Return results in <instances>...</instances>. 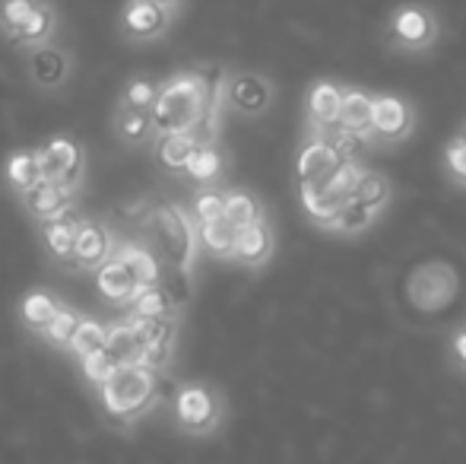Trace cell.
Segmentation results:
<instances>
[{"mask_svg": "<svg viewBox=\"0 0 466 464\" xmlns=\"http://www.w3.org/2000/svg\"><path fill=\"white\" fill-rule=\"evenodd\" d=\"M393 29H397V36L403 38V42H425L429 38V32H431V26H429V16L425 13H419V10H400L397 13V19H393Z\"/></svg>", "mask_w": 466, "mask_h": 464, "instance_id": "34", "label": "cell"}, {"mask_svg": "<svg viewBox=\"0 0 466 464\" xmlns=\"http://www.w3.org/2000/svg\"><path fill=\"white\" fill-rule=\"evenodd\" d=\"M197 143L200 140H197L194 134H178V130H172V134H156L153 156L168 175H185V166H187Z\"/></svg>", "mask_w": 466, "mask_h": 464, "instance_id": "16", "label": "cell"}, {"mask_svg": "<svg viewBox=\"0 0 466 464\" xmlns=\"http://www.w3.org/2000/svg\"><path fill=\"white\" fill-rule=\"evenodd\" d=\"M98 407L115 427L130 429L140 420H147L162 401L159 372L143 363H124L108 382L96 388Z\"/></svg>", "mask_w": 466, "mask_h": 464, "instance_id": "3", "label": "cell"}, {"mask_svg": "<svg viewBox=\"0 0 466 464\" xmlns=\"http://www.w3.org/2000/svg\"><path fill=\"white\" fill-rule=\"evenodd\" d=\"M111 130H115L117 143L127 150H140L147 143H153L156 128L153 118H149L147 108H130V106H115V115H111Z\"/></svg>", "mask_w": 466, "mask_h": 464, "instance_id": "15", "label": "cell"}, {"mask_svg": "<svg viewBox=\"0 0 466 464\" xmlns=\"http://www.w3.org/2000/svg\"><path fill=\"white\" fill-rule=\"evenodd\" d=\"M38 156V172L45 181L55 185H74L83 188L86 179V150L70 137H51L48 143L35 150Z\"/></svg>", "mask_w": 466, "mask_h": 464, "instance_id": "8", "label": "cell"}, {"mask_svg": "<svg viewBox=\"0 0 466 464\" xmlns=\"http://www.w3.org/2000/svg\"><path fill=\"white\" fill-rule=\"evenodd\" d=\"M339 106H343V93H339L337 87H330V83H318V87L311 89V102H308V108H311V118L318 124H337L339 121Z\"/></svg>", "mask_w": 466, "mask_h": 464, "instance_id": "29", "label": "cell"}, {"mask_svg": "<svg viewBox=\"0 0 466 464\" xmlns=\"http://www.w3.org/2000/svg\"><path fill=\"white\" fill-rule=\"evenodd\" d=\"M448 166H451V172H454L457 179L466 181V140L454 143V147L448 150Z\"/></svg>", "mask_w": 466, "mask_h": 464, "instance_id": "40", "label": "cell"}, {"mask_svg": "<svg viewBox=\"0 0 466 464\" xmlns=\"http://www.w3.org/2000/svg\"><path fill=\"white\" fill-rule=\"evenodd\" d=\"M121 359L115 356L108 347H98L93 350L89 356H83L80 359V372H83V378H86V385H93V388H98L102 382H108L111 376H115L117 369H121Z\"/></svg>", "mask_w": 466, "mask_h": 464, "instance_id": "30", "label": "cell"}, {"mask_svg": "<svg viewBox=\"0 0 466 464\" xmlns=\"http://www.w3.org/2000/svg\"><path fill=\"white\" fill-rule=\"evenodd\" d=\"M270 254V230L264 226V220H254L248 226L235 230V245H232V258L241 264H260Z\"/></svg>", "mask_w": 466, "mask_h": 464, "instance_id": "19", "label": "cell"}, {"mask_svg": "<svg viewBox=\"0 0 466 464\" xmlns=\"http://www.w3.org/2000/svg\"><path fill=\"white\" fill-rule=\"evenodd\" d=\"M339 124L346 130L365 134L371 128V99L365 93H350L339 106Z\"/></svg>", "mask_w": 466, "mask_h": 464, "instance_id": "31", "label": "cell"}, {"mask_svg": "<svg viewBox=\"0 0 466 464\" xmlns=\"http://www.w3.org/2000/svg\"><path fill=\"white\" fill-rule=\"evenodd\" d=\"M137 328V341H140V363L162 372L168 369L175 356V344H178V315H166V318H140V315H127Z\"/></svg>", "mask_w": 466, "mask_h": 464, "instance_id": "9", "label": "cell"}, {"mask_svg": "<svg viewBox=\"0 0 466 464\" xmlns=\"http://www.w3.org/2000/svg\"><path fill=\"white\" fill-rule=\"evenodd\" d=\"M121 312L140 318H166V315H178V305L172 303V296H168L162 284H147L127 299V305Z\"/></svg>", "mask_w": 466, "mask_h": 464, "instance_id": "18", "label": "cell"}, {"mask_svg": "<svg viewBox=\"0 0 466 464\" xmlns=\"http://www.w3.org/2000/svg\"><path fill=\"white\" fill-rule=\"evenodd\" d=\"M185 175L194 185H213L216 179L222 175V153L213 147V140H200L190 153Z\"/></svg>", "mask_w": 466, "mask_h": 464, "instance_id": "23", "label": "cell"}, {"mask_svg": "<svg viewBox=\"0 0 466 464\" xmlns=\"http://www.w3.org/2000/svg\"><path fill=\"white\" fill-rule=\"evenodd\" d=\"M115 254L130 267V273L137 277V284L147 286V284H159L162 277V261L159 254L153 252L149 245L143 242H130V245H117Z\"/></svg>", "mask_w": 466, "mask_h": 464, "instance_id": "21", "label": "cell"}, {"mask_svg": "<svg viewBox=\"0 0 466 464\" xmlns=\"http://www.w3.org/2000/svg\"><path fill=\"white\" fill-rule=\"evenodd\" d=\"M359 169L346 162L330 143L314 140L299 156V191L301 204L320 223H330L339 207L356 194Z\"/></svg>", "mask_w": 466, "mask_h": 464, "instance_id": "2", "label": "cell"}, {"mask_svg": "<svg viewBox=\"0 0 466 464\" xmlns=\"http://www.w3.org/2000/svg\"><path fill=\"white\" fill-rule=\"evenodd\" d=\"M57 32H61V10H57V4L55 0H35L29 16L13 29V36L6 38V45L25 51V48H32V45H42V42L57 38Z\"/></svg>", "mask_w": 466, "mask_h": 464, "instance_id": "12", "label": "cell"}, {"mask_svg": "<svg viewBox=\"0 0 466 464\" xmlns=\"http://www.w3.org/2000/svg\"><path fill=\"white\" fill-rule=\"evenodd\" d=\"M175 16H178V10H172V6H159L153 0H127L121 6V16H117V32L130 45H149L168 36Z\"/></svg>", "mask_w": 466, "mask_h": 464, "instance_id": "7", "label": "cell"}, {"mask_svg": "<svg viewBox=\"0 0 466 464\" xmlns=\"http://www.w3.org/2000/svg\"><path fill=\"white\" fill-rule=\"evenodd\" d=\"M406 124H410V115H406V106L400 99L384 96V99L371 102V128L374 130H380V134H387V137H400L406 130Z\"/></svg>", "mask_w": 466, "mask_h": 464, "instance_id": "26", "label": "cell"}, {"mask_svg": "<svg viewBox=\"0 0 466 464\" xmlns=\"http://www.w3.org/2000/svg\"><path fill=\"white\" fill-rule=\"evenodd\" d=\"M61 309V299L51 296L48 290H32L25 293L23 299H19V325H23L29 335H38V331L45 328V325L55 318V312Z\"/></svg>", "mask_w": 466, "mask_h": 464, "instance_id": "22", "label": "cell"}, {"mask_svg": "<svg viewBox=\"0 0 466 464\" xmlns=\"http://www.w3.org/2000/svg\"><path fill=\"white\" fill-rule=\"evenodd\" d=\"M80 191L83 188H74V185H55V181H38L32 185L25 194H19V204L23 211L29 213L35 223H48V220H57V217H67L74 213L76 201H80Z\"/></svg>", "mask_w": 466, "mask_h": 464, "instance_id": "10", "label": "cell"}, {"mask_svg": "<svg viewBox=\"0 0 466 464\" xmlns=\"http://www.w3.org/2000/svg\"><path fill=\"white\" fill-rule=\"evenodd\" d=\"M93 273H96V293L105 303L117 305V309H124L127 299L140 290V284H137V277L130 273V267L124 264L117 254H111V258L105 261V264H98Z\"/></svg>", "mask_w": 466, "mask_h": 464, "instance_id": "13", "label": "cell"}, {"mask_svg": "<svg viewBox=\"0 0 466 464\" xmlns=\"http://www.w3.org/2000/svg\"><path fill=\"white\" fill-rule=\"evenodd\" d=\"M216 70H185L172 74L156 89L153 118L156 134H194L197 140H213V115H216Z\"/></svg>", "mask_w": 466, "mask_h": 464, "instance_id": "1", "label": "cell"}, {"mask_svg": "<svg viewBox=\"0 0 466 464\" xmlns=\"http://www.w3.org/2000/svg\"><path fill=\"white\" fill-rule=\"evenodd\" d=\"M156 89H159V83L153 80V77H130L127 83H124L121 96H117V102L121 106H130V108H153V99H156Z\"/></svg>", "mask_w": 466, "mask_h": 464, "instance_id": "33", "label": "cell"}, {"mask_svg": "<svg viewBox=\"0 0 466 464\" xmlns=\"http://www.w3.org/2000/svg\"><path fill=\"white\" fill-rule=\"evenodd\" d=\"M197 242H200L213 258H232L235 226L228 223L226 217L203 220V223H197Z\"/></svg>", "mask_w": 466, "mask_h": 464, "instance_id": "24", "label": "cell"}, {"mask_svg": "<svg viewBox=\"0 0 466 464\" xmlns=\"http://www.w3.org/2000/svg\"><path fill=\"white\" fill-rule=\"evenodd\" d=\"M80 318H83V312H76L74 305H64L61 303V309L55 312V318H51V322L45 325V328L38 331L35 337H42L48 347L64 350V347H67V341H70V335L76 331V325H80Z\"/></svg>", "mask_w": 466, "mask_h": 464, "instance_id": "28", "label": "cell"}, {"mask_svg": "<svg viewBox=\"0 0 466 464\" xmlns=\"http://www.w3.org/2000/svg\"><path fill=\"white\" fill-rule=\"evenodd\" d=\"M4 181L13 194H25L32 185L42 181V172H38V156L35 150H13L4 162Z\"/></svg>", "mask_w": 466, "mask_h": 464, "instance_id": "20", "label": "cell"}, {"mask_svg": "<svg viewBox=\"0 0 466 464\" xmlns=\"http://www.w3.org/2000/svg\"><path fill=\"white\" fill-rule=\"evenodd\" d=\"M117 242L111 230L105 223H98L93 217H76V230H74V258L70 264L76 271H96L98 264L115 254Z\"/></svg>", "mask_w": 466, "mask_h": 464, "instance_id": "11", "label": "cell"}, {"mask_svg": "<svg viewBox=\"0 0 466 464\" xmlns=\"http://www.w3.org/2000/svg\"><path fill=\"white\" fill-rule=\"evenodd\" d=\"M74 230H76V213L38 223V239H42V248L48 252L51 261L70 264V258H74Z\"/></svg>", "mask_w": 466, "mask_h": 464, "instance_id": "17", "label": "cell"}, {"mask_svg": "<svg viewBox=\"0 0 466 464\" xmlns=\"http://www.w3.org/2000/svg\"><path fill=\"white\" fill-rule=\"evenodd\" d=\"M359 137L362 134H356V130H339L337 134V140L330 143L333 150H337L339 156H343V160H350V156H356V150H359Z\"/></svg>", "mask_w": 466, "mask_h": 464, "instance_id": "39", "label": "cell"}, {"mask_svg": "<svg viewBox=\"0 0 466 464\" xmlns=\"http://www.w3.org/2000/svg\"><path fill=\"white\" fill-rule=\"evenodd\" d=\"M457 356H461L463 363H466V331H463L461 337H457Z\"/></svg>", "mask_w": 466, "mask_h": 464, "instance_id": "41", "label": "cell"}, {"mask_svg": "<svg viewBox=\"0 0 466 464\" xmlns=\"http://www.w3.org/2000/svg\"><path fill=\"white\" fill-rule=\"evenodd\" d=\"M25 77H29L35 93L45 96L61 93L74 80V55L57 38L32 45V48H25Z\"/></svg>", "mask_w": 466, "mask_h": 464, "instance_id": "6", "label": "cell"}, {"mask_svg": "<svg viewBox=\"0 0 466 464\" xmlns=\"http://www.w3.org/2000/svg\"><path fill=\"white\" fill-rule=\"evenodd\" d=\"M222 207H226V194L216 191V188H209V185H203L200 191L194 194V204H190V213H194L197 223H203V220L222 217Z\"/></svg>", "mask_w": 466, "mask_h": 464, "instance_id": "35", "label": "cell"}, {"mask_svg": "<svg viewBox=\"0 0 466 464\" xmlns=\"http://www.w3.org/2000/svg\"><path fill=\"white\" fill-rule=\"evenodd\" d=\"M32 4H35V0H0V38H4V42L13 36V29L29 16Z\"/></svg>", "mask_w": 466, "mask_h": 464, "instance_id": "37", "label": "cell"}, {"mask_svg": "<svg viewBox=\"0 0 466 464\" xmlns=\"http://www.w3.org/2000/svg\"><path fill=\"white\" fill-rule=\"evenodd\" d=\"M105 331H108V325H105V322H98V318H93V315H83L64 350H67L74 359L89 356L93 350L105 347Z\"/></svg>", "mask_w": 466, "mask_h": 464, "instance_id": "27", "label": "cell"}, {"mask_svg": "<svg viewBox=\"0 0 466 464\" xmlns=\"http://www.w3.org/2000/svg\"><path fill=\"white\" fill-rule=\"evenodd\" d=\"M156 245H159V261L166 267L190 271L197 254V232L190 226L187 213L178 204H159L153 211Z\"/></svg>", "mask_w": 466, "mask_h": 464, "instance_id": "4", "label": "cell"}, {"mask_svg": "<svg viewBox=\"0 0 466 464\" xmlns=\"http://www.w3.org/2000/svg\"><path fill=\"white\" fill-rule=\"evenodd\" d=\"M371 213H374V207L362 204V201H356V198H350L343 207H339V213H337V217L330 220V226H339V230H346V232H352V230H362V226L371 220Z\"/></svg>", "mask_w": 466, "mask_h": 464, "instance_id": "36", "label": "cell"}, {"mask_svg": "<svg viewBox=\"0 0 466 464\" xmlns=\"http://www.w3.org/2000/svg\"><path fill=\"white\" fill-rule=\"evenodd\" d=\"M352 198L362 201V204H369V207H378L380 201L387 198V181L374 172H359L356 194H352Z\"/></svg>", "mask_w": 466, "mask_h": 464, "instance_id": "38", "label": "cell"}, {"mask_svg": "<svg viewBox=\"0 0 466 464\" xmlns=\"http://www.w3.org/2000/svg\"><path fill=\"white\" fill-rule=\"evenodd\" d=\"M105 347L115 353L121 363H140V341H137V328L127 315L117 318L115 325H108V331H105Z\"/></svg>", "mask_w": 466, "mask_h": 464, "instance_id": "25", "label": "cell"}, {"mask_svg": "<svg viewBox=\"0 0 466 464\" xmlns=\"http://www.w3.org/2000/svg\"><path fill=\"white\" fill-rule=\"evenodd\" d=\"M219 420H222V397L209 385L203 382L178 385V391H175V423H178L181 433L200 439V436L216 433Z\"/></svg>", "mask_w": 466, "mask_h": 464, "instance_id": "5", "label": "cell"}, {"mask_svg": "<svg viewBox=\"0 0 466 464\" xmlns=\"http://www.w3.org/2000/svg\"><path fill=\"white\" fill-rule=\"evenodd\" d=\"M228 93V106L235 108L238 115H260L273 99V89L264 77L258 74H238L228 80L226 87Z\"/></svg>", "mask_w": 466, "mask_h": 464, "instance_id": "14", "label": "cell"}, {"mask_svg": "<svg viewBox=\"0 0 466 464\" xmlns=\"http://www.w3.org/2000/svg\"><path fill=\"white\" fill-rule=\"evenodd\" d=\"M222 217L228 220V223L238 230V226H248L254 223V220H260V207L258 201L251 198V194L245 191H232L226 194V207H222Z\"/></svg>", "mask_w": 466, "mask_h": 464, "instance_id": "32", "label": "cell"}, {"mask_svg": "<svg viewBox=\"0 0 466 464\" xmlns=\"http://www.w3.org/2000/svg\"><path fill=\"white\" fill-rule=\"evenodd\" d=\"M153 4H159V6H172V10H181V4H185V0H153Z\"/></svg>", "mask_w": 466, "mask_h": 464, "instance_id": "42", "label": "cell"}]
</instances>
